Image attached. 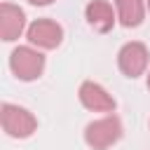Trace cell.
<instances>
[{"label":"cell","instance_id":"obj_11","mask_svg":"<svg viewBox=\"0 0 150 150\" xmlns=\"http://www.w3.org/2000/svg\"><path fill=\"white\" fill-rule=\"evenodd\" d=\"M148 89H150V73H148Z\"/></svg>","mask_w":150,"mask_h":150},{"label":"cell","instance_id":"obj_9","mask_svg":"<svg viewBox=\"0 0 150 150\" xmlns=\"http://www.w3.org/2000/svg\"><path fill=\"white\" fill-rule=\"evenodd\" d=\"M117 19L124 28H136L145 19V0H115Z\"/></svg>","mask_w":150,"mask_h":150},{"label":"cell","instance_id":"obj_2","mask_svg":"<svg viewBox=\"0 0 150 150\" xmlns=\"http://www.w3.org/2000/svg\"><path fill=\"white\" fill-rule=\"evenodd\" d=\"M9 68L19 80L33 82L45 70V56H42L40 49H35L30 45H23V47H16L9 54Z\"/></svg>","mask_w":150,"mask_h":150},{"label":"cell","instance_id":"obj_12","mask_svg":"<svg viewBox=\"0 0 150 150\" xmlns=\"http://www.w3.org/2000/svg\"><path fill=\"white\" fill-rule=\"evenodd\" d=\"M145 5H148V9H150V0H145Z\"/></svg>","mask_w":150,"mask_h":150},{"label":"cell","instance_id":"obj_8","mask_svg":"<svg viewBox=\"0 0 150 150\" xmlns=\"http://www.w3.org/2000/svg\"><path fill=\"white\" fill-rule=\"evenodd\" d=\"M84 19L87 23L98 30V33H108L112 26H115V12H112V5L105 2V0H91L87 7H84Z\"/></svg>","mask_w":150,"mask_h":150},{"label":"cell","instance_id":"obj_5","mask_svg":"<svg viewBox=\"0 0 150 150\" xmlns=\"http://www.w3.org/2000/svg\"><path fill=\"white\" fill-rule=\"evenodd\" d=\"M26 38L38 49H56L63 40V28L52 19H35L28 26Z\"/></svg>","mask_w":150,"mask_h":150},{"label":"cell","instance_id":"obj_4","mask_svg":"<svg viewBox=\"0 0 150 150\" xmlns=\"http://www.w3.org/2000/svg\"><path fill=\"white\" fill-rule=\"evenodd\" d=\"M148 61H150V54H148V47L143 42H127L122 45V49L117 52V66L120 70L127 75V77H138L148 70Z\"/></svg>","mask_w":150,"mask_h":150},{"label":"cell","instance_id":"obj_3","mask_svg":"<svg viewBox=\"0 0 150 150\" xmlns=\"http://www.w3.org/2000/svg\"><path fill=\"white\" fill-rule=\"evenodd\" d=\"M0 122L7 136L12 138H28L38 129V120L30 110L14 105V103H2L0 108Z\"/></svg>","mask_w":150,"mask_h":150},{"label":"cell","instance_id":"obj_6","mask_svg":"<svg viewBox=\"0 0 150 150\" xmlns=\"http://www.w3.org/2000/svg\"><path fill=\"white\" fill-rule=\"evenodd\" d=\"M77 96H80V103H82L87 110H94V112H112L115 105H117L115 98H112L98 82H91V80H87V82L80 84Z\"/></svg>","mask_w":150,"mask_h":150},{"label":"cell","instance_id":"obj_10","mask_svg":"<svg viewBox=\"0 0 150 150\" xmlns=\"http://www.w3.org/2000/svg\"><path fill=\"white\" fill-rule=\"evenodd\" d=\"M30 5H35V7H45V5H52L54 0H28Z\"/></svg>","mask_w":150,"mask_h":150},{"label":"cell","instance_id":"obj_7","mask_svg":"<svg viewBox=\"0 0 150 150\" xmlns=\"http://www.w3.org/2000/svg\"><path fill=\"white\" fill-rule=\"evenodd\" d=\"M23 28H26L23 9L12 2H2L0 5V38L5 42H14L16 38H21Z\"/></svg>","mask_w":150,"mask_h":150},{"label":"cell","instance_id":"obj_1","mask_svg":"<svg viewBox=\"0 0 150 150\" xmlns=\"http://www.w3.org/2000/svg\"><path fill=\"white\" fill-rule=\"evenodd\" d=\"M122 138V122L115 115H105L84 127V141L91 150H108Z\"/></svg>","mask_w":150,"mask_h":150}]
</instances>
